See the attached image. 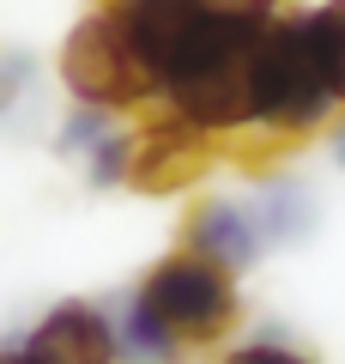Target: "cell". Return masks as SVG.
Listing matches in <instances>:
<instances>
[{
    "instance_id": "cell-13",
    "label": "cell",
    "mask_w": 345,
    "mask_h": 364,
    "mask_svg": "<svg viewBox=\"0 0 345 364\" xmlns=\"http://www.w3.org/2000/svg\"><path fill=\"white\" fill-rule=\"evenodd\" d=\"M230 364H309V358H303V352H291V346H273V340H261V346L230 352Z\"/></svg>"
},
{
    "instance_id": "cell-7",
    "label": "cell",
    "mask_w": 345,
    "mask_h": 364,
    "mask_svg": "<svg viewBox=\"0 0 345 364\" xmlns=\"http://www.w3.org/2000/svg\"><path fill=\"white\" fill-rule=\"evenodd\" d=\"M248 219H255V231H261V243H267V249H291V243H303V237L315 231V200H309L303 182L273 176L267 188L255 195Z\"/></svg>"
},
{
    "instance_id": "cell-10",
    "label": "cell",
    "mask_w": 345,
    "mask_h": 364,
    "mask_svg": "<svg viewBox=\"0 0 345 364\" xmlns=\"http://www.w3.org/2000/svg\"><path fill=\"white\" fill-rule=\"evenodd\" d=\"M37 79V61H31L25 49H0V116L25 97V85Z\"/></svg>"
},
{
    "instance_id": "cell-15",
    "label": "cell",
    "mask_w": 345,
    "mask_h": 364,
    "mask_svg": "<svg viewBox=\"0 0 345 364\" xmlns=\"http://www.w3.org/2000/svg\"><path fill=\"white\" fill-rule=\"evenodd\" d=\"M333 158H339V170H345V122L333 128Z\"/></svg>"
},
{
    "instance_id": "cell-3",
    "label": "cell",
    "mask_w": 345,
    "mask_h": 364,
    "mask_svg": "<svg viewBox=\"0 0 345 364\" xmlns=\"http://www.w3.org/2000/svg\"><path fill=\"white\" fill-rule=\"evenodd\" d=\"M61 79H67V91H73L79 104H91V109H140L152 97V79H146L140 55L128 49L115 13H91L85 25L67 31Z\"/></svg>"
},
{
    "instance_id": "cell-6",
    "label": "cell",
    "mask_w": 345,
    "mask_h": 364,
    "mask_svg": "<svg viewBox=\"0 0 345 364\" xmlns=\"http://www.w3.org/2000/svg\"><path fill=\"white\" fill-rule=\"evenodd\" d=\"M182 249H194V255H206V261H218V267H230V273H243L248 261L261 255V231H255V219H248V207H236V200H200V207L188 213V225H182Z\"/></svg>"
},
{
    "instance_id": "cell-12",
    "label": "cell",
    "mask_w": 345,
    "mask_h": 364,
    "mask_svg": "<svg viewBox=\"0 0 345 364\" xmlns=\"http://www.w3.org/2000/svg\"><path fill=\"white\" fill-rule=\"evenodd\" d=\"M206 6L224 13V18H236V25H267V18H279L285 0H206Z\"/></svg>"
},
{
    "instance_id": "cell-16",
    "label": "cell",
    "mask_w": 345,
    "mask_h": 364,
    "mask_svg": "<svg viewBox=\"0 0 345 364\" xmlns=\"http://www.w3.org/2000/svg\"><path fill=\"white\" fill-rule=\"evenodd\" d=\"M0 364H25V352H6V358H0Z\"/></svg>"
},
{
    "instance_id": "cell-2",
    "label": "cell",
    "mask_w": 345,
    "mask_h": 364,
    "mask_svg": "<svg viewBox=\"0 0 345 364\" xmlns=\"http://www.w3.org/2000/svg\"><path fill=\"white\" fill-rule=\"evenodd\" d=\"M133 298L164 322V334L176 340V346H212V340H224L230 328H236V310H243L230 267L194 255V249L158 261Z\"/></svg>"
},
{
    "instance_id": "cell-4",
    "label": "cell",
    "mask_w": 345,
    "mask_h": 364,
    "mask_svg": "<svg viewBox=\"0 0 345 364\" xmlns=\"http://www.w3.org/2000/svg\"><path fill=\"white\" fill-rule=\"evenodd\" d=\"M218 134L194 128L188 116H158L152 128H140L128 140V170H121V182H133V188H146V195H182V188H194V182L212 170L218 158Z\"/></svg>"
},
{
    "instance_id": "cell-1",
    "label": "cell",
    "mask_w": 345,
    "mask_h": 364,
    "mask_svg": "<svg viewBox=\"0 0 345 364\" xmlns=\"http://www.w3.org/2000/svg\"><path fill=\"white\" fill-rule=\"evenodd\" d=\"M345 109L339 43L327 13H291L261 25L248 49V122L273 134H315Z\"/></svg>"
},
{
    "instance_id": "cell-14",
    "label": "cell",
    "mask_w": 345,
    "mask_h": 364,
    "mask_svg": "<svg viewBox=\"0 0 345 364\" xmlns=\"http://www.w3.org/2000/svg\"><path fill=\"white\" fill-rule=\"evenodd\" d=\"M321 13H327V25H333V43H339V85H345V0H327Z\"/></svg>"
},
{
    "instance_id": "cell-9",
    "label": "cell",
    "mask_w": 345,
    "mask_h": 364,
    "mask_svg": "<svg viewBox=\"0 0 345 364\" xmlns=\"http://www.w3.org/2000/svg\"><path fill=\"white\" fill-rule=\"evenodd\" d=\"M121 170H128V134H97V140H91V182H97V188H115V182H121Z\"/></svg>"
},
{
    "instance_id": "cell-5",
    "label": "cell",
    "mask_w": 345,
    "mask_h": 364,
    "mask_svg": "<svg viewBox=\"0 0 345 364\" xmlns=\"http://www.w3.org/2000/svg\"><path fill=\"white\" fill-rule=\"evenodd\" d=\"M25 364H115V334L91 304H55L25 340Z\"/></svg>"
},
{
    "instance_id": "cell-11",
    "label": "cell",
    "mask_w": 345,
    "mask_h": 364,
    "mask_svg": "<svg viewBox=\"0 0 345 364\" xmlns=\"http://www.w3.org/2000/svg\"><path fill=\"white\" fill-rule=\"evenodd\" d=\"M97 134H109V109H73V116L61 122V152H91V140Z\"/></svg>"
},
{
    "instance_id": "cell-8",
    "label": "cell",
    "mask_w": 345,
    "mask_h": 364,
    "mask_svg": "<svg viewBox=\"0 0 345 364\" xmlns=\"http://www.w3.org/2000/svg\"><path fill=\"white\" fill-rule=\"evenodd\" d=\"M109 334H115V352L133 358V364H176V358H182V346L164 334V322H158L140 298L121 310V328H109Z\"/></svg>"
}]
</instances>
